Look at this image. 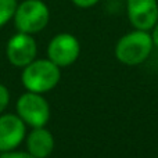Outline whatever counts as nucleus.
<instances>
[{
	"label": "nucleus",
	"mask_w": 158,
	"mask_h": 158,
	"mask_svg": "<svg viewBox=\"0 0 158 158\" xmlns=\"http://www.w3.org/2000/svg\"><path fill=\"white\" fill-rule=\"evenodd\" d=\"M153 38L147 31L137 29L119 39L115 49L117 58L126 65H137L146 61L153 50Z\"/></svg>",
	"instance_id": "nucleus-1"
},
{
	"label": "nucleus",
	"mask_w": 158,
	"mask_h": 158,
	"mask_svg": "<svg viewBox=\"0 0 158 158\" xmlns=\"http://www.w3.org/2000/svg\"><path fill=\"white\" fill-rule=\"evenodd\" d=\"M60 82V67L50 60L32 61L22 72V83L29 92L44 93Z\"/></svg>",
	"instance_id": "nucleus-2"
},
{
	"label": "nucleus",
	"mask_w": 158,
	"mask_h": 158,
	"mask_svg": "<svg viewBox=\"0 0 158 158\" xmlns=\"http://www.w3.org/2000/svg\"><path fill=\"white\" fill-rule=\"evenodd\" d=\"M50 18L49 7L42 0H25L17 6L14 22L19 32L36 33L47 25Z\"/></svg>",
	"instance_id": "nucleus-3"
},
{
	"label": "nucleus",
	"mask_w": 158,
	"mask_h": 158,
	"mask_svg": "<svg viewBox=\"0 0 158 158\" xmlns=\"http://www.w3.org/2000/svg\"><path fill=\"white\" fill-rule=\"evenodd\" d=\"M18 117L32 128H42L47 123L50 117V108L47 101L40 93L28 92L22 94L17 101Z\"/></svg>",
	"instance_id": "nucleus-4"
},
{
	"label": "nucleus",
	"mask_w": 158,
	"mask_h": 158,
	"mask_svg": "<svg viewBox=\"0 0 158 158\" xmlns=\"http://www.w3.org/2000/svg\"><path fill=\"white\" fill-rule=\"evenodd\" d=\"M81 46L78 39L69 33L54 36L49 44V58L58 67H68L79 57Z\"/></svg>",
	"instance_id": "nucleus-5"
},
{
	"label": "nucleus",
	"mask_w": 158,
	"mask_h": 158,
	"mask_svg": "<svg viewBox=\"0 0 158 158\" xmlns=\"http://www.w3.org/2000/svg\"><path fill=\"white\" fill-rule=\"evenodd\" d=\"M36 42L29 33L19 32L7 43V57L13 65L27 67L35 60Z\"/></svg>",
	"instance_id": "nucleus-6"
},
{
	"label": "nucleus",
	"mask_w": 158,
	"mask_h": 158,
	"mask_svg": "<svg viewBox=\"0 0 158 158\" xmlns=\"http://www.w3.org/2000/svg\"><path fill=\"white\" fill-rule=\"evenodd\" d=\"M128 17L136 29H153L158 21L157 0H128Z\"/></svg>",
	"instance_id": "nucleus-7"
},
{
	"label": "nucleus",
	"mask_w": 158,
	"mask_h": 158,
	"mask_svg": "<svg viewBox=\"0 0 158 158\" xmlns=\"http://www.w3.org/2000/svg\"><path fill=\"white\" fill-rule=\"evenodd\" d=\"M25 136V122L17 115L0 117V153L11 151L19 146Z\"/></svg>",
	"instance_id": "nucleus-8"
},
{
	"label": "nucleus",
	"mask_w": 158,
	"mask_h": 158,
	"mask_svg": "<svg viewBox=\"0 0 158 158\" xmlns=\"http://www.w3.org/2000/svg\"><path fill=\"white\" fill-rule=\"evenodd\" d=\"M28 153L32 154L35 158H46L52 154L54 148V137L47 129L33 128L28 137Z\"/></svg>",
	"instance_id": "nucleus-9"
},
{
	"label": "nucleus",
	"mask_w": 158,
	"mask_h": 158,
	"mask_svg": "<svg viewBox=\"0 0 158 158\" xmlns=\"http://www.w3.org/2000/svg\"><path fill=\"white\" fill-rule=\"evenodd\" d=\"M17 6V0H0V27L6 25L14 17Z\"/></svg>",
	"instance_id": "nucleus-10"
},
{
	"label": "nucleus",
	"mask_w": 158,
	"mask_h": 158,
	"mask_svg": "<svg viewBox=\"0 0 158 158\" xmlns=\"http://www.w3.org/2000/svg\"><path fill=\"white\" fill-rule=\"evenodd\" d=\"M8 100H10V93H8L7 87L0 85V112L7 107Z\"/></svg>",
	"instance_id": "nucleus-11"
},
{
	"label": "nucleus",
	"mask_w": 158,
	"mask_h": 158,
	"mask_svg": "<svg viewBox=\"0 0 158 158\" xmlns=\"http://www.w3.org/2000/svg\"><path fill=\"white\" fill-rule=\"evenodd\" d=\"M0 158H35L29 153H21V151H4L2 153Z\"/></svg>",
	"instance_id": "nucleus-12"
},
{
	"label": "nucleus",
	"mask_w": 158,
	"mask_h": 158,
	"mask_svg": "<svg viewBox=\"0 0 158 158\" xmlns=\"http://www.w3.org/2000/svg\"><path fill=\"white\" fill-rule=\"evenodd\" d=\"M72 3L81 8H89L94 6L96 3H98V0H72Z\"/></svg>",
	"instance_id": "nucleus-13"
},
{
	"label": "nucleus",
	"mask_w": 158,
	"mask_h": 158,
	"mask_svg": "<svg viewBox=\"0 0 158 158\" xmlns=\"http://www.w3.org/2000/svg\"><path fill=\"white\" fill-rule=\"evenodd\" d=\"M151 38H153V43L158 47V21L153 28V35H151Z\"/></svg>",
	"instance_id": "nucleus-14"
}]
</instances>
